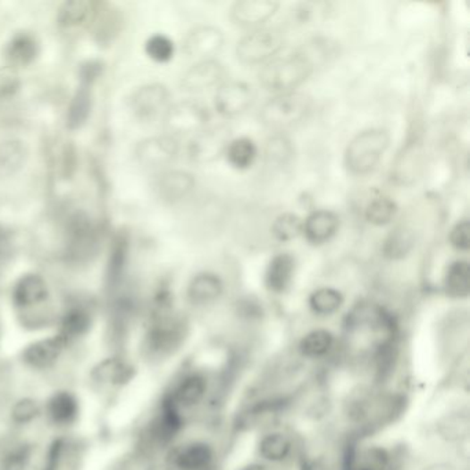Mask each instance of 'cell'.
<instances>
[{"instance_id": "cell-37", "label": "cell", "mask_w": 470, "mask_h": 470, "mask_svg": "<svg viewBox=\"0 0 470 470\" xmlns=\"http://www.w3.org/2000/svg\"><path fill=\"white\" fill-rule=\"evenodd\" d=\"M344 296L332 287H322L309 297V307L317 316H332L344 305Z\"/></svg>"}, {"instance_id": "cell-20", "label": "cell", "mask_w": 470, "mask_h": 470, "mask_svg": "<svg viewBox=\"0 0 470 470\" xmlns=\"http://www.w3.org/2000/svg\"><path fill=\"white\" fill-rule=\"evenodd\" d=\"M296 273V258L290 253L276 254L266 266V289L273 294H281L291 286Z\"/></svg>"}, {"instance_id": "cell-46", "label": "cell", "mask_w": 470, "mask_h": 470, "mask_svg": "<svg viewBox=\"0 0 470 470\" xmlns=\"http://www.w3.org/2000/svg\"><path fill=\"white\" fill-rule=\"evenodd\" d=\"M449 245L458 251H467L470 248V223L464 220L452 228L449 236Z\"/></svg>"}, {"instance_id": "cell-35", "label": "cell", "mask_w": 470, "mask_h": 470, "mask_svg": "<svg viewBox=\"0 0 470 470\" xmlns=\"http://www.w3.org/2000/svg\"><path fill=\"white\" fill-rule=\"evenodd\" d=\"M91 326V317L86 309L80 306H73L63 314L60 323L58 334L65 338L68 342L76 338L82 337L88 332Z\"/></svg>"}, {"instance_id": "cell-39", "label": "cell", "mask_w": 470, "mask_h": 470, "mask_svg": "<svg viewBox=\"0 0 470 470\" xmlns=\"http://www.w3.org/2000/svg\"><path fill=\"white\" fill-rule=\"evenodd\" d=\"M145 53L157 63H170L175 55V45L169 37L155 34L145 42Z\"/></svg>"}, {"instance_id": "cell-17", "label": "cell", "mask_w": 470, "mask_h": 470, "mask_svg": "<svg viewBox=\"0 0 470 470\" xmlns=\"http://www.w3.org/2000/svg\"><path fill=\"white\" fill-rule=\"evenodd\" d=\"M340 218L330 210H316L302 221V235L311 245H324L337 235Z\"/></svg>"}, {"instance_id": "cell-14", "label": "cell", "mask_w": 470, "mask_h": 470, "mask_svg": "<svg viewBox=\"0 0 470 470\" xmlns=\"http://www.w3.org/2000/svg\"><path fill=\"white\" fill-rule=\"evenodd\" d=\"M278 9L279 4L273 0H241L231 9V21L238 27L256 29L272 19Z\"/></svg>"}, {"instance_id": "cell-45", "label": "cell", "mask_w": 470, "mask_h": 470, "mask_svg": "<svg viewBox=\"0 0 470 470\" xmlns=\"http://www.w3.org/2000/svg\"><path fill=\"white\" fill-rule=\"evenodd\" d=\"M290 156H291V145H290L289 139L281 136L269 139L268 145H266V157L271 162L284 164Z\"/></svg>"}, {"instance_id": "cell-40", "label": "cell", "mask_w": 470, "mask_h": 470, "mask_svg": "<svg viewBox=\"0 0 470 470\" xmlns=\"http://www.w3.org/2000/svg\"><path fill=\"white\" fill-rule=\"evenodd\" d=\"M302 233V220L298 215L286 213L279 215L272 223V235L279 241H291Z\"/></svg>"}, {"instance_id": "cell-32", "label": "cell", "mask_w": 470, "mask_h": 470, "mask_svg": "<svg viewBox=\"0 0 470 470\" xmlns=\"http://www.w3.org/2000/svg\"><path fill=\"white\" fill-rule=\"evenodd\" d=\"M335 338L329 330H312L299 341V352L307 359H323L334 349Z\"/></svg>"}, {"instance_id": "cell-2", "label": "cell", "mask_w": 470, "mask_h": 470, "mask_svg": "<svg viewBox=\"0 0 470 470\" xmlns=\"http://www.w3.org/2000/svg\"><path fill=\"white\" fill-rule=\"evenodd\" d=\"M100 233L86 213L75 212L63 225V256L70 264H86L98 253Z\"/></svg>"}, {"instance_id": "cell-25", "label": "cell", "mask_w": 470, "mask_h": 470, "mask_svg": "<svg viewBox=\"0 0 470 470\" xmlns=\"http://www.w3.org/2000/svg\"><path fill=\"white\" fill-rule=\"evenodd\" d=\"M130 253V238L126 231H119L111 243L109 250L108 266H106V279L111 286L121 281L127 265Z\"/></svg>"}, {"instance_id": "cell-43", "label": "cell", "mask_w": 470, "mask_h": 470, "mask_svg": "<svg viewBox=\"0 0 470 470\" xmlns=\"http://www.w3.org/2000/svg\"><path fill=\"white\" fill-rule=\"evenodd\" d=\"M21 76L19 70L10 65L0 67V100H10L21 88Z\"/></svg>"}, {"instance_id": "cell-16", "label": "cell", "mask_w": 470, "mask_h": 470, "mask_svg": "<svg viewBox=\"0 0 470 470\" xmlns=\"http://www.w3.org/2000/svg\"><path fill=\"white\" fill-rule=\"evenodd\" d=\"M40 45L38 38L28 30L15 32L4 47V58L7 65L19 68H27L39 57Z\"/></svg>"}, {"instance_id": "cell-24", "label": "cell", "mask_w": 470, "mask_h": 470, "mask_svg": "<svg viewBox=\"0 0 470 470\" xmlns=\"http://www.w3.org/2000/svg\"><path fill=\"white\" fill-rule=\"evenodd\" d=\"M213 459L214 452L212 447L203 441H195L178 449L174 464L180 470H205L212 465Z\"/></svg>"}, {"instance_id": "cell-1", "label": "cell", "mask_w": 470, "mask_h": 470, "mask_svg": "<svg viewBox=\"0 0 470 470\" xmlns=\"http://www.w3.org/2000/svg\"><path fill=\"white\" fill-rule=\"evenodd\" d=\"M314 71V63L298 50L269 60L259 71L258 79L265 90L278 94L290 93L302 85Z\"/></svg>"}, {"instance_id": "cell-31", "label": "cell", "mask_w": 470, "mask_h": 470, "mask_svg": "<svg viewBox=\"0 0 470 470\" xmlns=\"http://www.w3.org/2000/svg\"><path fill=\"white\" fill-rule=\"evenodd\" d=\"M415 248V235L408 226H396L383 241L382 254L390 261L406 258Z\"/></svg>"}, {"instance_id": "cell-11", "label": "cell", "mask_w": 470, "mask_h": 470, "mask_svg": "<svg viewBox=\"0 0 470 470\" xmlns=\"http://www.w3.org/2000/svg\"><path fill=\"white\" fill-rule=\"evenodd\" d=\"M226 70L220 61L210 58V60L197 61L193 67L182 75V90L187 93H203L208 88L220 86L225 78Z\"/></svg>"}, {"instance_id": "cell-7", "label": "cell", "mask_w": 470, "mask_h": 470, "mask_svg": "<svg viewBox=\"0 0 470 470\" xmlns=\"http://www.w3.org/2000/svg\"><path fill=\"white\" fill-rule=\"evenodd\" d=\"M170 98L172 94L166 86L162 83H148L131 94L129 109L139 123H152L164 115L170 106Z\"/></svg>"}, {"instance_id": "cell-13", "label": "cell", "mask_w": 470, "mask_h": 470, "mask_svg": "<svg viewBox=\"0 0 470 470\" xmlns=\"http://www.w3.org/2000/svg\"><path fill=\"white\" fill-rule=\"evenodd\" d=\"M195 178L190 172L184 170H166L157 175L155 181L156 197L167 205H175L189 197L195 189Z\"/></svg>"}, {"instance_id": "cell-33", "label": "cell", "mask_w": 470, "mask_h": 470, "mask_svg": "<svg viewBox=\"0 0 470 470\" xmlns=\"http://www.w3.org/2000/svg\"><path fill=\"white\" fill-rule=\"evenodd\" d=\"M226 160L236 170H248L253 166L258 156V148L256 142L248 137L231 139L225 151Z\"/></svg>"}, {"instance_id": "cell-4", "label": "cell", "mask_w": 470, "mask_h": 470, "mask_svg": "<svg viewBox=\"0 0 470 470\" xmlns=\"http://www.w3.org/2000/svg\"><path fill=\"white\" fill-rule=\"evenodd\" d=\"M312 101L306 94L298 91L278 94L264 104L259 121L273 130H283L301 123L311 112Z\"/></svg>"}, {"instance_id": "cell-44", "label": "cell", "mask_w": 470, "mask_h": 470, "mask_svg": "<svg viewBox=\"0 0 470 470\" xmlns=\"http://www.w3.org/2000/svg\"><path fill=\"white\" fill-rule=\"evenodd\" d=\"M30 447L25 444L15 446L0 459V470H27L30 461Z\"/></svg>"}, {"instance_id": "cell-38", "label": "cell", "mask_w": 470, "mask_h": 470, "mask_svg": "<svg viewBox=\"0 0 470 470\" xmlns=\"http://www.w3.org/2000/svg\"><path fill=\"white\" fill-rule=\"evenodd\" d=\"M396 214H398V205L390 197H375L365 207V220L371 225H388V223L392 222Z\"/></svg>"}, {"instance_id": "cell-19", "label": "cell", "mask_w": 470, "mask_h": 470, "mask_svg": "<svg viewBox=\"0 0 470 470\" xmlns=\"http://www.w3.org/2000/svg\"><path fill=\"white\" fill-rule=\"evenodd\" d=\"M223 283L220 276L212 272H202L193 276L188 284L187 298L193 306H208L220 299Z\"/></svg>"}, {"instance_id": "cell-18", "label": "cell", "mask_w": 470, "mask_h": 470, "mask_svg": "<svg viewBox=\"0 0 470 470\" xmlns=\"http://www.w3.org/2000/svg\"><path fill=\"white\" fill-rule=\"evenodd\" d=\"M48 298V287L45 279L38 273L22 274L13 287V304L21 309L37 306Z\"/></svg>"}, {"instance_id": "cell-49", "label": "cell", "mask_w": 470, "mask_h": 470, "mask_svg": "<svg viewBox=\"0 0 470 470\" xmlns=\"http://www.w3.org/2000/svg\"><path fill=\"white\" fill-rule=\"evenodd\" d=\"M428 470H457V467L451 466V465H434Z\"/></svg>"}, {"instance_id": "cell-22", "label": "cell", "mask_w": 470, "mask_h": 470, "mask_svg": "<svg viewBox=\"0 0 470 470\" xmlns=\"http://www.w3.org/2000/svg\"><path fill=\"white\" fill-rule=\"evenodd\" d=\"M94 37L100 43H109L118 37L122 29V14L111 4H97L93 15Z\"/></svg>"}, {"instance_id": "cell-10", "label": "cell", "mask_w": 470, "mask_h": 470, "mask_svg": "<svg viewBox=\"0 0 470 470\" xmlns=\"http://www.w3.org/2000/svg\"><path fill=\"white\" fill-rule=\"evenodd\" d=\"M256 100V93L248 83L230 80L218 86L214 96L215 111L223 118H235L245 113Z\"/></svg>"}, {"instance_id": "cell-27", "label": "cell", "mask_w": 470, "mask_h": 470, "mask_svg": "<svg viewBox=\"0 0 470 470\" xmlns=\"http://www.w3.org/2000/svg\"><path fill=\"white\" fill-rule=\"evenodd\" d=\"M96 2L91 0H68L61 4L57 12V24L61 28H76L93 19L97 9Z\"/></svg>"}, {"instance_id": "cell-48", "label": "cell", "mask_w": 470, "mask_h": 470, "mask_svg": "<svg viewBox=\"0 0 470 470\" xmlns=\"http://www.w3.org/2000/svg\"><path fill=\"white\" fill-rule=\"evenodd\" d=\"M14 253V240L12 233L0 228V264H6L10 261Z\"/></svg>"}, {"instance_id": "cell-36", "label": "cell", "mask_w": 470, "mask_h": 470, "mask_svg": "<svg viewBox=\"0 0 470 470\" xmlns=\"http://www.w3.org/2000/svg\"><path fill=\"white\" fill-rule=\"evenodd\" d=\"M133 375V370L126 362L115 357H109L97 365L93 371V377L98 382L108 383V385H123L129 382Z\"/></svg>"}, {"instance_id": "cell-5", "label": "cell", "mask_w": 470, "mask_h": 470, "mask_svg": "<svg viewBox=\"0 0 470 470\" xmlns=\"http://www.w3.org/2000/svg\"><path fill=\"white\" fill-rule=\"evenodd\" d=\"M210 111L205 104L197 100H182L172 104L164 115V131L169 136H195L208 127Z\"/></svg>"}, {"instance_id": "cell-9", "label": "cell", "mask_w": 470, "mask_h": 470, "mask_svg": "<svg viewBox=\"0 0 470 470\" xmlns=\"http://www.w3.org/2000/svg\"><path fill=\"white\" fill-rule=\"evenodd\" d=\"M180 154L178 139L169 134L148 137L136 145L134 156L137 164L145 169H164L177 159Z\"/></svg>"}, {"instance_id": "cell-8", "label": "cell", "mask_w": 470, "mask_h": 470, "mask_svg": "<svg viewBox=\"0 0 470 470\" xmlns=\"http://www.w3.org/2000/svg\"><path fill=\"white\" fill-rule=\"evenodd\" d=\"M231 142V129L225 124L206 127L190 138L187 147L188 159L195 164H213L225 155Z\"/></svg>"}, {"instance_id": "cell-3", "label": "cell", "mask_w": 470, "mask_h": 470, "mask_svg": "<svg viewBox=\"0 0 470 470\" xmlns=\"http://www.w3.org/2000/svg\"><path fill=\"white\" fill-rule=\"evenodd\" d=\"M390 136L383 129H368L357 134L345 151V166L355 175L373 172L389 148Z\"/></svg>"}, {"instance_id": "cell-23", "label": "cell", "mask_w": 470, "mask_h": 470, "mask_svg": "<svg viewBox=\"0 0 470 470\" xmlns=\"http://www.w3.org/2000/svg\"><path fill=\"white\" fill-rule=\"evenodd\" d=\"M207 392V381L203 375H187L178 383L172 395L170 396L178 408H192L202 403Z\"/></svg>"}, {"instance_id": "cell-28", "label": "cell", "mask_w": 470, "mask_h": 470, "mask_svg": "<svg viewBox=\"0 0 470 470\" xmlns=\"http://www.w3.org/2000/svg\"><path fill=\"white\" fill-rule=\"evenodd\" d=\"M28 147L20 139L0 142V180L20 172L28 159Z\"/></svg>"}, {"instance_id": "cell-15", "label": "cell", "mask_w": 470, "mask_h": 470, "mask_svg": "<svg viewBox=\"0 0 470 470\" xmlns=\"http://www.w3.org/2000/svg\"><path fill=\"white\" fill-rule=\"evenodd\" d=\"M68 344L70 342L60 334L38 340L25 348L22 352V360L29 367L45 370L57 363L63 350L67 349Z\"/></svg>"}, {"instance_id": "cell-47", "label": "cell", "mask_w": 470, "mask_h": 470, "mask_svg": "<svg viewBox=\"0 0 470 470\" xmlns=\"http://www.w3.org/2000/svg\"><path fill=\"white\" fill-rule=\"evenodd\" d=\"M104 71V63L98 60H88L79 67V80L82 86H91L101 78Z\"/></svg>"}, {"instance_id": "cell-34", "label": "cell", "mask_w": 470, "mask_h": 470, "mask_svg": "<svg viewBox=\"0 0 470 470\" xmlns=\"http://www.w3.org/2000/svg\"><path fill=\"white\" fill-rule=\"evenodd\" d=\"M293 452V441L287 434L281 432L266 434L259 443V456L269 462L286 461Z\"/></svg>"}, {"instance_id": "cell-21", "label": "cell", "mask_w": 470, "mask_h": 470, "mask_svg": "<svg viewBox=\"0 0 470 470\" xmlns=\"http://www.w3.org/2000/svg\"><path fill=\"white\" fill-rule=\"evenodd\" d=\"M390 456L380 446H365L353 449L347 458V470H388Z\"/></svg>"}, {"instance_id": "cell-6", "label": "cell", "mask_w": 470, "mask_h": 470, "mask_svg": "<svg viewBox=\"0 0 470 470\" xmlns=\"http://www.w3.org/2000/svg\"><path fill=\"white\" fill-rule=\"evenodd\" d=\"M283 46V30L276 27L256 28L238 43L236 55L248 65L265 63L276 57Z\"/></svg>"}, {"instance_id": "cell-42", "label": "cell", "mask_w": 470, "mask_h": 470, "mask_svg": "<svg viewBox=\"0 0 470 470\" xmlns=\"http://www.w3.org/2000/svg\"><path fill=\"white\" fill-rule=\"evenodd\" d=\"M39 404L30 398L20 399L19 401H15L12 407L13 423L17 424V425H27V424L32 423L39 416Z\"/></svg>"}, {"instance_id": "cell-26", "label": "cell", "mask_w": 470, "mask_h": 470, "mask_svg": "<svg viewBox=\"0 0 470 470\" xmlns=\"http://www.w3.org/2000/svg\"><path fill=\"white\" fill-rule=\"evenodd\" d=\"M94 106L93 90L88 86H79L71 98L67 112L68 130L82 129L88 123Z\"/></svg>"}, {"instance_id": "cell-50", "label": "cell", "mask_w": 470, "mask_h": 470, "mask_svg": "<svg viewBox=\"0 0 470 470\" xmlns=\"http://www.w3.org/2000/svg\"><path fill=\"white\" fill-rule=\"evenodd\" d=\"M241 470H266V467L261 466V465H251V466L246 467V469Z\"/></svg>"}, {"instance_id": "cell-12", "label": "cell", "mask_w": 470, "mask_h": 470, "mask_svg": "<svg viewBox=\"0 0 470 470\" xmlns=\"http://www.w3.org/2000/svg\"><path fill=\"white\" fill-rule=\"evenodd\" d=\"M223 46L222 30L212 25H200L193 28L185 37L182 48L188 57L199 58V61L210 60L217 55Z\"/></svg>"}, {"instance_id": "cell-41", "label": "cell", "mask_w": 470, "mask_h": 470, "mask_svg": "<svg viewBox=\"0 0 470 470\" xmlns=\"http://www.w3.org/2000/svg\"><path fill=\"white\" fill-rule=\"evenodd\" d=\"M467 432H469V418L466 414L465 415L458 413L449 414L439 424V433L446 437L449 441H461L462 437L467 436Z\"/></svg>"}, {"instance_id": "cell-30", "label": "cell", "mask_w": 470, "mask_h": 470, "mask_svg": "<svg viewBox=\"0 0 470 470\" xmlns=\"http://www.w3.org/2000/svg\"><path fill=\"white\" fill-rule=\"evenodd\" d=\"M444 291L451 298H466L470 293V266L458 259L449 264L443 279Z\"/></svg>"}, {"instance_id": "cell-29", "label": "cell", "mask_w": 470, "mask_h": 470, "mask_svg": "<svg viewBox=\"0 0 470 470\" xmlns=\"http://www.w3.org/2000/svg\"><path fill=\"white\" fill-rule=\"evenodd\" d=\"M46 410L55 425H70L78 418L79 401L72 393L60 390L48 399Z\"/></svg>"}]
</instances>
